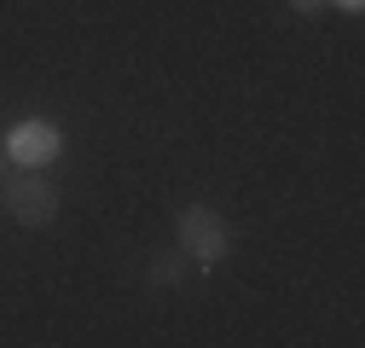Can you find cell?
<instances>
[{
	"label": "cell",
	"instance_id": "obj_1",
	"mask_svg": "<svg viewBox=\"0 0 365 348\" xmlns=\"http://www.w3.org/2000/svg\"><path fill=\"white\" fill-rule=\"evenodd\" d=\"M226 250H232V232H226V221L215 209H203V203L180 209V255H186L192 267H215Z\"/></svg>",
	"mask_w": 365,
	"mask_h": 348
},
{
	"label": "cell",
	"instance_id": "obj_2",
	"mask_svg": "<svg viewBox=\"0 0 365 348\" xmlns=\"http://www.w3.org/2000/svg\"><path fill=\"white\" fill-rule=\"evenodd\" d=\"M0 203H6V215H12L18 227H47L53 215H58V186L41 180V174H18V180H6Z\"/></svg>",
	"mask_w": 365,
	"mask_h": 348
},
{
	"label": "cell",
	"instance_id": "obj_3",
	"mask_svg": "<svg viewBox=\"0 0 365 348\" xmlns=\"http://www.w3.org/2000/svg\"><path fill=\"white\" fill-rule=\"evenodd\" d=\"M6 157L18 163V168H47L58 151H64V134L47 122V116H29V122H18V128H6Z\"/></svg>",
	"mask_w": 365,
	"mask_h": 348
},
{
	"label": "cell",
	"instance_id": "obj_4",
	"mask_svg": "<svg viewBox=\"0 0 365 348\" xmlns=\"http://www.w3.org/2000/svg\"><path fill=\"white\" fill-rule=\"evenodd\" d=\"M186 267H192V261L174 250V255H157V261H151L145 279H151V285H180V279H186Z\"/></svg>",
	"mask_w": 365,
	"mask_h": 348
},
{
	"label": "cell",
	"instance_id": "obj_5",
	"mask_svg": "<svg viewBox=\"0 0 365 348\" xmlns=\"http://www.w3.org/2000/svg\"><path fill=\"white\" fill-rule=\"evenodd\" d=\"M290 6H296V12H325L331 0H290Z\"/></svg>",
	"mask_w": 365,
	"mask_h": 348
},
{
	"label": "cell",
	"instance_id": "obj_6",
	"mask_svg": "<svg viewBox=\"0 0 365 348\" xmlns=\"http://www.w3.org/2000/svg\"><path fill=\"white\" fill-rule=\"evenodd\" d=\"M6 163H12V157H6V145H0V180H6Z\"/></svg>",
	"mask_w": 365,
	"mask_h": 348
},
{
	"label": "cell",
	"instance_id": "obj_7",
	"mask_svg": "<svg viewBox=\"0 0 365 348\" xmlns=\"http://www.w3.org/2000/svg\"><path fill=\"white\" fill-rule=\"evenodd\" d=\"M342 6H354V12H359V6H365V0H342Z\"/></svg>",
	"mask_w": 365,
	"mask_h": 348
}]
</instances>
